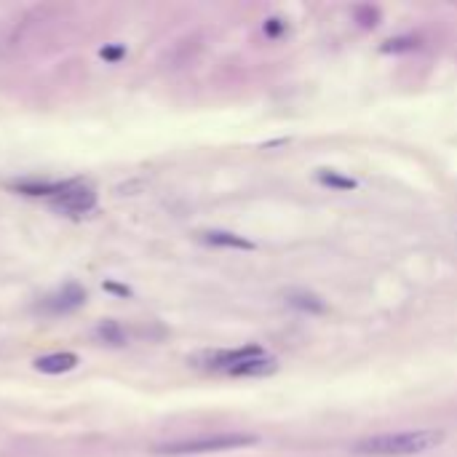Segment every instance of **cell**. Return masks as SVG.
I'll return each instance as SVG.
<instances>
[{"instance_id": "1", "label": "cell", "mask_w": 457, "mask_h": 457, "mask_svg": "<svg viewBox=\"0 0 457 457\" xmlns=\"http://www.w3.org/2000/svg\"><path fill=\"white\" fill-rule=\"evenodd\" d=\"M444 444V431L436 428H414V431H396V434H377L361 438L350 447L358 457H412L425 455Z\"/></svg>"}, {"instance_id": "2", "label": "cell", "mask_w": 457, "mask_h": 457, "mask_svg": "<svg viewBox=\"0 0 457 457\" xmlns=\"http://www.w3.org/2000/svg\"><path fill=\"white\" fill-rule=\"evenodd\" d=\"M260 438L252 434H206L193 438H179L152 447V455L161 457H182V455H212V452H230L257 444Z\"/></svg>"}, {"instance_id": "3", "label": "cell", "mask_w": 457, "mask_h": 457, "mask_svg": "<svg viewBox=\"0 0 457 457\" xmlns=\"http://www.w3.org/2000/svg\"><path fill=\"white\" fill-rule=\"evenodd\" d=\"M51 203H54V209L78 217L97 206V193L83 182H62V190L51 198Z\"/></svg>"}, {"instance_id": "4", "label": "cell", "mask_w": 457, "mask_h": 457, "mask_svg": "<svg viewBox=\"0 0 457 457\" xmlns=\"http://www.w3.org/2000/svg\"><path fill=\"white\" fill-rule=\"evenodd\" d=\"M83 303H86V292H83L78 283H67L59 292L43 297V300L38 303V310L45 313V316H65V313L78 310Z\"/></svg>"}, {"instance_id": "5", "label": "cell", "mask_w": 457, "mask_h": 457, "mask_svg": "<svg viewBox=\"0 0 457 457\" xmlns=\"http://www.w3.org/2000/svg\"><path fill=\"white\" fill-rule=\"evenodd\" d=\"M257 353H262L260 345H241V348L217 350V353H209V356H206V367L227 374L233 367H238L241 361H246V358H252V356H257Z\"/></svg>"}, {"instance_id": "6", "label": "cell", "mask_w": 457, "mask_h": 457, "mask_svg": "<svg viewBox=\"0 0 457 457\" xmlns=\"http://www.w3.org/2000/svg\"><path fill=\"white\" fill-rule=\"evenodd\" d=\"M276 358L273 356H267L265 350L257 353V356H252V358H246V361H241L238 367H233V369L227 372V374H233V377H260V374H270V372H276Z\"/></svg>"}, {"instance_id": "7", "label": "cell", "mask_w": 457, "mask_h": 457, "mask_svg": "<svg viewBox=\"0 0 457 457\" xmlns=\"http://www.w3.org/2000/svg\"><path fill=\"white\" fill-rule=\"evenodd\" d=\"M78 367V356L75 353H51L35 361V369L43 372V374H62Z\"/></svg>"}, {"instance_id": "8", "label": "cell", "mask_w": 457, "mask_h": 457, "mask_svg": "<svg viewBox=\"0 0 457 457\" xmlns=\"http://www.w3.org/2000/svg\"><path fill=\"white\" fill-rule=\"evenodd\" d=\"M201 238H203V243H212V246H219V249H254L252 241H246L243 236H236V233H225V230H209Z\"/></svg>"}, {"instance_id": "9", "label": "cell", "mask_w": 457, "mask_h": 457, "mask_svg": "<svg viewBox=\"0 0 457 457\" xmlns=\"http://www.w3.org/2000/svg\"><path fill=\"white\" fill-rule=\"evenodd\" d=\"M97 334H99V340H105L108 345H123V343H126L123 329H121V324H115V321L99 324V327H97Z\"/></svg>"}, {"instance_id": "10", "label": "cell", "mask_w": 457, "mask_h": 457, "mask_svg": "<svg viewBox=\"0 0 457 457\" xmlns=\"http://www.w3.org/2000/svg\"><path fill=\"white\" fill-rule=\"evenodd\" d=\"M121 54H123L121 45H118V48H102V57H105V59H118Z\"/></svg>"}, {"instance_id": "11", "label": "cell", "mask_w": 457, "mask_h": 457, "mask_svg": "<svg viewBox=\"0 0 457 457\" xmlns=\"http://www.w3.org/2000/svg\"><path fill=\"white\" fill-rule=\"evenodd\" d=\"M105 289H110V292H118V294H129V289H126V286H118V283H105Z\"/></svg>"}]
</instances>
